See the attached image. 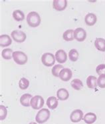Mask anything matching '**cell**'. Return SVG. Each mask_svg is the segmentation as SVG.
Returning a JSON list of instances; mask_svg holds the SVG:
<instances>
[{
	"mask_svg": "<svg viewBox=\"0 0 105 124\" xmlns=\"http://www.w3.org/2000/svg\"><path fill=\"white\" fill-rule=\"evenodd\" d=\"M41 19L39 16L36 11H31L28 14L27 16V23L29 26L31 27H37L41 24Z\"/></svg>",
	"mask_w": 105,
	"mask_h": 124,
	"instance_id": "cell-1",
	"label": "cell"
},
{
	"mask_svg": "<svg viewBox=\"0 0 105 124\" xmlns=\"http://www.w3.org/2000/svg\"><path fill=\"white\" fill-rule=\"evenodd\" d=\"M50 116H51V113L48 109L43 108L38 111L35 117V120L38 124H43L48 121L49 119L50 118Z\"/></svg>",
	"mask_w": 105,
	"mask_h": 124,
	"instance_id": "cell-2",
	"label": "cell"
},
{
	"mask_svg": "<svg viewBox=\"0 0 105 124\" xmlns=\"http://www.w3.org/2000/svg\"><path fill=\"white\" fill-rule=\"evenodd\" d=\"M13 59L17 64L23 65L27 63L28 57L24 52L21 51H14L13 54Z\"/></svg>",
	"mask_w": 105,
	"mask_h": 124,
	"instance_id": "cell-3",
	"label": "cell"
},
{
	"mask_svg": "<svg viewBox=\"0 0 105 124\" xmlns=\"http://www.w3.org/2000/svg\"><path fill=\"white\" fill-rule=\"evenodd\" d=\"M55 56L51 53H45L41 57V62L46 67L53 66L55 64Z\"/></svg>",
	"mask_w": 105,
	"mask_h": 124,
	"instance_id": "cell-4",
	"label": "cell"
},
{
	"mask_svg": "<svg viewBox=\"0 0 105 124\" xmlns=\"http://www.w3.org/2000/svg\"><path fill=\"white\" fill-rule=\"evenodd\" d=\"M44 99L41 95H35L31 100V106L33 109H40L44 105Z\"/></svg>",
	"mask_w": 105,
	"mask_h": 124,
	"instance_id": "cell-5",
	"label": "cell"
},
{
	"mask_svg": "<svg viewBox=\"0 0 105 124\" xmlns=\"http://www.w3.org/2000/svg\"><path fill=\"white\" fill-rule=\"evenodd\" d=\"M11 38L17 43H23L26 40V34L20 30H14L11 33Z\"/></svg>",
	"mask_w": 105,
	"mask_h": 124,
	"instance_id": "cell-6",
	"label": "cell"
},
{
	"mask_svg": "<svg viewBox=\"0 0 105 124\" xmlns=\"http://www.w3.org/2000/svg\"><path fill=\"white\" fill-rule=\"evenodd\" d=\"M74 37H75V39H76L77 41L79 42L84 41L86 38V31L82 27H78L74 31Z\"/></svg>",
	"mask_w": 105,
	"mask_h": 124,
	"instance_id": "cell-7",
	"label": "cell"
},
{
	"mask_svg": "<svg viewBox=\"0 0 105 124\" xmlns=\"http://www.w3.org/2000/svg\"><path fill=\"white\" fill-rule=\"evenodd\" d=\"M83 113L81 109H75L71 113L70 116V121L73 123H78L83 119Z\"/></svg>",
	"mask_w": 105,
	"mask_h": 124,
	"instance_id": "cell-8",
	"label": "cell"
},
{
	"mask_svg": "<svg viewBox=\"0 0 105 124\" xmlns=\"http://www.w3.org/2000/svg\"><path fill=\"white\" fill-rule=\"evenodd\" d=\"M73 72L69 68H63L62 70L60 71L59 78L63 81H68L72 78Z\"/></svg>",
	"mask_w": 105,
	"mask_h": 124,
	"instance_id": "cell-9",
	"label": "cell"
},
{
	"mask_svg": "<svg viewBox=\"0 0 105 124\" xmlns=\"http://www.w3.org/2000/svg\"><path fill=\"white\" fill-rule=\"evenodd\" d=\"M53 8L58 11L65 10L67 7V0H54L53 2Z\"/></svg>",
	"mask_w": 105,
	"mask_h": 124,
	"instance_id": "cell-10",
	"label": "cell"
},
{
	"mask_svg": "<svg viewBox=\"0 0 105 124\" xmlns=\"http://www.w3.org/2000/svg\"><path fill=\"white\" fill-rule=\"evenodd\" d=\"M55 59L59 63H64L67 60V54L63 49H59L55 54Z\"/></svg>",
	"mask_w": 105,
	"mask_h": 124,
	"instance_id": "cell-11",
	"label": "cell"
},
{
	"mask_svg": "<svg viewBox=\"0 0 105 124\" xmlns=\"http://www.w3.org/2000/svg\"><path fill=\"white\" fill-rule=\"evenodd\" d=\"M97 16L93 13H89L86 14L84 17V22L86 23V24L89 26H93L97 23Z\"/></svg>",
	"mask_w": 105,
	"mask_h": 124,
	"instance_id": "cell-12",
	"label": "cell"
},
{
	"mask_svg": "<svg viewBox=\"0 0 105 124\" xmlns=\"http://www.w3.org/2000/svg\"><path fill=\"white\" fill-rule=\"evenodd\" d=\"M12 43L11 38L7 34H3L0 36V46L6 47L9 46Z\"/></svg>",
	"mask_w": 105,
	"mask_h": 124,
	"instance_id": "cell-13",
	"label": "cell"
},
{
	"mask_svg": "<svg viewBox=\"0 0 105 124\" xmlns=\"http://www.w3.org/2000/svg\"><path fill=\"white\" fill-rule=\"evenodd\" d=\"M33 96L29 93H25L20 97V103L24 107H29L31 105V101Z\"/></svg>",
	"mask_w": 105,
	"mask_h": 124,
	"instance_id": "cell-14",
	"label": "cell"
},
{
	"mask_svg": "<svg viewBox=\"0 0 105 124\" xmlns=\"http://www.w3.org/2000/svg\"><path fill=\"white\" fill-rule=\"evenodd\" d=\"M69 97V93L65 88H61L57 92V97L61 101H65Z\"/></svg>",
	"mask_w": 105,
	"mask_h": 124,
	"instance_id": "cell-15",
	"label": "cell"
},
{
	"mask_svg": "<svg viewBox=\"0 0 105 124\" xmlns=\"http://www.w3.org/2000/svg\"><path fill=\"white\" fill-rule=\"evenodd\" d=\"M58 104H59L58 100L57 99V97L55 96H51L48 97V99L47 100V105L51 109H56L58 106Z\"/></svg>",
	"mask_w": 105,
	"mask_h": 124,
	"instance_id": "cell-16",
	"label": "cell"
},
{
	"mask_svg": "<svg viewBox=\"0 0 105 124\" xmlns=\"http://www.w3.org/2000/svg\"><path fill=\"white\" fill-rule=\"evenodd\" d=\"M97 79H98L93 76H90L86 78V85L87 87L90 89H94L96 88L98 85L97 83Z\"/></svg>",
	"mask_w": 105,
	"mask_h": 124,
	"instance_id": "cell-17",
	"label": "cell"
},
{
	"mask_svg": "<svg viewBox=\"0 0 105 124\" xmlns=\"http://www.w3.org/2000/svg\"><path fill=\"white\" fill-rule=\"evenodd\" d=\"M94 46L97 50L102 52L105 51V39L103 38H97L94 41Z\"/></svg>",
	"mask_w": 105,
	"mask_h": 124,
	"instance_id": "cell-18",
	"label": "cell"
},
{
	"mask_svg": "<svg viewBox=\"0 0 105 124\" xmlns=\"http://www.w3.org/2000/svg\"><path fill=\"white\" fill-rule=\"evenodd\" d=\"M83 120L86 124H94L97 120V116L95 113H92V112L87 113L84 116Z\"/></svg>",
	"mask_w": 105,
	"mask_h": 124,
	"instance_id": "cell-19",
	"label": "cell"
},
{
	"mask_svg": "<svg viewBox=\"0 0 105 124\" xmlns=\"http://www.w3.org/2000/svg\"><path fill=\"white\" fill-rule=\"evenodd\" d=\"M63 38L66 41H71L75 39L74 37V30H67L63 34Z\"/></svg>",
	"mask_w": 105,
	"mask_h": 124,
	"instance_id": "cell-20",
	"label": "cell"
},
{
	"mask_svg": "<svg viewBox=\"0 0 105 124\" xmlns=\"http://www.w3.org/2000/svg\"><path fill=\"white\" fill-rule=\"evenodd\" d=\"M12 16H13L14 19L17 22H21V21H23L25 19L24 13L21 10H19V9L15 10L13 12Z\"/></svg>",
	"mask_w": 105,
	"mask_h": 124,
	"instance_id": "cell-21",
	"label": "cell"
},
{
	"mask_svg": "<svg viewBox=\"0 0 105 124\" xmlns=\"http://www.w3.org/2000/svg\"><path fill=\"white\" fill-rule=\"evenodd\" d=\"M70 85L73 89L75 90H81L83 87V83L79 79H74L73 81H71Z\"/></svg>",
	"mask_w": 105,
	"mask_h": 124,
	"instance_id": "cell-22",
	"label": "cell"
},
{
	"mask_svg": "<svg viewBox=\"0 0 105 124\" xmlns=\"http://www.w3.org/2000/svg\"><path fill=\"white\" fill-rule=\"evenodd\" d=\"M13 54L14 51L10 48H6L3 49L1 52V56L3 59L6 60H10L13 57Z\"/></svg>",
	"mask_w": 105,
	"mask_h": 124,
	"instance_id": "cell-23",
	"label": "cell"
},
{
	"mask_svg": "<svg viewBox=\"0 0 105 124\" xmlns=\"http://www.w3.org/2000/svg\"><path fill=\"white\" fill-rule=\"evenodd\" d=\"M78 56H79V54H78V51L76 49H70L69 52V58L71 62H77L78 59Z\"/></svg>",
	"mask_w": 105,
	"mask_h": 124,
	"instance_id": "cell-24",
	"label": "cell"
},
{
	"mask_svg": "<svg viewBox=\"0 0 105 124\" xmlns=\"http://www.w3.org/2000/svg\"><path fill=\"white\" fill-rule=\"evenodd\" d=\"M64 68L63 65H61V64H58V65H54L53 68L51 70V73L53 74V76L56 77V78H59V73L60 71L62 70Z\"/></svg>",
	"mask_w": 105,
	"mask_h": 124,
	"instance_id": "cell-25",
	"label": "cell"
},
{
	"mask_svg": "<svg viewBox=\"0 0 105 124\" xmlns=\"http://www.w3.org/2000/svg\"><path fill=\"white\" fill-rule=\"evenodd\" d=\"M29 86V81L25 78H22L19 81V88L22 90L27 89Z\"/></svg>",
	"mask_w": 105,
	"mask_h": 124,
	"instance_id": "cell-26",
	"label": "cell"
},
{
	"mask_svg": "<svg viewBox=\"0 0 105 124\" xmlns=\"http://www.w3.org/2000/svg\"><path fill=\"white\" fill-rule=\"evenodd\" d=\"M7 116V108L3 105H0V120H4Z\"/></svg>",
	"mask_w": 105,
	"mask_h": 124,
	"instance_id": "cell-27",
	"label": "cell"
},
{
	"mask_svg": "<svg viewBox=\"0 0 105 124\" xmlns=\"http://www.w3.org/2000/svg\"><path fill=\"white\" fill-rule=\"evenodd\" d=\"M98 86L100 88H105V74H102L97 79Z\"/></svg>",
	"mask_w": 105,
	"mask_h": 124,
	"instance_id": "cell-28",
	"label": "cell"
},
{
	"mask_svg": "<svg viewBox=\"0 0 105 124\" xmlns=\"http://www.w3.org/2000/svg\"><path fill=\"white\" fill-rule=\"evenodd\" d=\"M96 71L98 75L105 74V64H100L96 68Z\"/></svg>",
	"mask_w": 105,
	"mask_h": 124,
	"instance_id": "cell-29",
	"label": "cell"
},
{
	"mask_svg": "<svg viewBox=\"0 0 105 124\" xmlns=\"http://www.w3.org/2000/svg\"><path fill=\"white\" fill-rule=\"evenodd\" d=\"M29 124H37V123H35V122H33V121H32V122H31V123H29Z\"/></svg>",
	"mask_w": 105,
	"mask_h": 124,
	"instance_id": "cell-30",
	"label": "cell"
},
{
	"mask_svg": "<svg viewBox=\"0 0 105 124\" xmlns=\"http://www.w3.org/2000/svg\"></svg>",
	"mask_w": 105,
	"mask_h": 124,
	"instance_id": "cell-31",
	"label": "cell"
}]
</instances>
